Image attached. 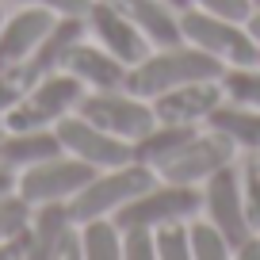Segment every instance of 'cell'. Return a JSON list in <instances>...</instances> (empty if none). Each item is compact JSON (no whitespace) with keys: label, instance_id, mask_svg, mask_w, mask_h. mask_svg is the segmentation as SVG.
Instances as JSON below:
<instances>
[{"label":"cell","instance_id":"83f0119b","mask_svg":"<svg viewBox=\"0 0 260 260\" xmlns=\"http://www.w3.org/2000/svg\"><path fill=\"white\" fill-rule=\"evenodd\" d=\"M122 260H157V245L149 230H126L122 234Z\"/></svg>","mask_w":260,"mask_h":260},{"label":"cell","instance_id":"74e56055","mask_svg":"<svg viewBox=\"0 0 260 260\" xmlns=\"http://www.w3.org/2000/svg\"><path fill=\"white\" fill-rule=\"evenodd\" d=\"M4 16H8V12H4V8H0V23H4Z\"/></svg>","mask_w":260,"mask_h":260},{"label":"cell","instance_id":"d4e9b609","mask_svg":"<svg viewBox=\"0 0 260 260\" xmlns=\"http://www.w3.org/2000/svg\"><path fill=\"white\" fill-rule=\"evenodd\" d=\"M157 260H191V222H169L153 230Z\"/></svg>","mask_w":260,"mask_h":260},{"label":"cell","instance_id":"9c48e42d","mask_svg":"<svg viewBox=\"0 0 260 260\" xmlns=\"http://www.w3.org/2000/svg\"><path fill=\"white\" fill-rule=\"evenodd\" d=\"M84 27H88V39L100 42L107 54H115L122 65H138L153 50L119 0H92V8L84 12Z\"/></svg>","mask_w":260,"mask_h":260},{"label":"cell","instance_id":"d6986e66","mask_svg":"<svg viewBox=\"0 0 260 260\" xmlns=\"http://www.w3.org/2000/svg\"><path fill=\"white\" fill-rule=\"evenodd\" d=\"M88 35V27H84V16H54V23H50V31L42 35L39 50L31 54V65L35 73L46 77V73H57L65 61V54L77 46V42Z\"/></svg>","mask_w":260,"mask_h":260},{"label":"cell","instance_id":"d590c367","mask_svg":"<svg viewBox=\"0 0 260 260\" xmlns=\"http://www.w3.org/2000/svg\"><path fill=\"white\" fill-rule=\"evenodd\" d=\"M165 4H172L176 12H184V8H191V0H165Z\"/></svg>","mask_w":260,"mask_h":260},{"label":"cell","instance_id":"836d02e7","mask_svg":"<svg viewBox=\"0 0 260 260\" xmlns=\"http://www.w3.org/2000/svg\"><path fill=\"white\" fill-rule=\"evenodd\" d=\"M16 180H19V172H12L8 165H0V199L16 191Z\"/></svg>","mask_w":260,"mask_h":260},{"label":"cell","instance_id":"e0dca14e","mask_svg":"<svg viewBox=\"0 0 260 260\" xmlns=\"http://www.w3.org/2000/svg\"><path fill=\"white\" fill-rule=\"evenodd\" d=\"M203 126H180V122H157L153 130H146L142 138L130 142V161L146 165V169L161 172L165 165L172 161V157L180 153V149L187 146V142L195 138Z\"/></svg>","mask_w":260,"mask_h":260},{"label":"cell","instance_id":"d6a6232c","mask_svg":"<svg viewBox=\"0 0 260 260\" xmlns=\"http://www.w3.org/2000/svg\"><path fill=\"white\" fill-rule=\"evenodd\" d=\"M0 260H23V234L0 245Z\"/></svg>","mask_w":260,"mask_h":260},{"label":"cell","instance_id":"4fadbf2b","mask_svg":"<svg viewBox=\"0 0 260 260\" xmlns=\"http://www.w3.org/2000/svg\"><path fill=\"white\" fill-rule=\"evenodd\" d=\"M65 73H73L77 81L84 84L88 92H111V88H126V73L130 65H122L115 54H107L100 42H92L88 35H84L81 42H77L69 54H65L61 61Z\"/></svg>","mask_w":260,"mask_h":260},{"label":"cell","instance_id":"e575fe53","mask_svg":"<svg viewBox=\"0 0 260 260\" xmlns=\"http://www.w3.org/2000/svg\"><path fill=\"white\" fill-rule=\"evenodd\" d=\"M245 27H249V35L256 39V46H260V8H252V16L245 19Z\"/></svg>","mask_w":260,"mask_h":260},{"label":"cell","instance_id":"ab89813d","mask_svg":"<svg viewBox=\"0 0 260 260\" xmlns=\"http://www.w3.org/2000/svg\"><path fill=\"white\" fill-rule=\"evenodd\" d=\"M256 65H260V61H256Z\"/></svg>","mask_w":260,"mask_h":260},{"label":"cell","instance_id":"603a6c76","mask_svg":"<svg viewBox=\"0 0 260 260\" xmlns=\"http://www.w3.org/2000/svg\"><path fill=\"white\" fill-rule=\"evenodd\" d=\"M35 81H39V73H35L31 61H23V65H4V69H0V119H4V115H8L12 107H16L19 100L35 88Z\"/></svg>","mask_w":260,"mask_h":260},{"label":"cell","instance_id":"5bb4252c","mask_svg":"<svg viewBox=\"0 0 260 260\" xmlns=\"http://www.w3.org/2000/svg\"><path fill=\"white\" fill-rule=\"evenodd\" d=\"M50 23H54V12L39 8V4H23L19 12L4 16V23H0V69L31 61V54L39 50Z\"/></svg>","mask_w":260,"mask_h":260},{"label":"cell","instance_id":"4dcf8cb0","mask_svg":"<svg viewBox=\"0 0 260 260\" xmlns=\"http://www.w3.org/2000/svg\"><path fill=\"white\" fill-rule=\"evenodd\" d=\"M54 260H84V245H81V226H73L65 234L61 249L54 252Z\"/></svg>","mask_w":260,"mask_h":260},{"label":"cell","instance_id":"8992f818","mask_svg":"<svg viewBox=\"0 0 260 260\" xmlns=\"http://www.w3.org/2000/svg\"><path fill=\"white\" fill-rule=\"evenodd\" d=\"M77 115H84L88 122H96L100 130L115 134L122 142L142 138L146 130L157 126L153 104L142 96H134L130 88H111V92H84V100L77 104Z\"/></svg>","mask_w":260,"mask_h":260},{"label":"cell","instance_id":"f546056e","mask_svg":"<svg viewBox=\"0 0 260 260\" xmlns=\"http://www.w3.org/2000/svg\"><path fill=\"white\" fill-rule=\"evenodd\" d=\"M23 4H39L54 16H84L92 8V0H23Z\"/></svg>","mask_w":260,"mask_h":260},{"label":"cell","instance_id":"4316f807","mask_svg":"<svg viewBox=\"0 0 260 260\" xmlns=\"http://www.w3.org/2000/svg\"><path fill=\"white\" fill-rule=\"evenodd\" d=\"M241 191H245V211H249L252 234H260V153H249V161L241 165Z\"/></svg>","mask_w":260,"mask_h":260},{"label":"cell","instance_id":"3957f363","mask_svg":"<svg viewBox=\"0 0 260 260\" xmlns=\"http://www.w3.org/2000/svg\"><path fill=\"white\" fill-rule=\"evenodd\" d=\"M157 184V172L146 169L138 161H126V165H115V169H100L81 191L69 199V211H73L77 226L92 218H111L119 207H126L134 195H142L146 187Z\"/></svg>","mask_w":260,"mask_h":260},{"label":"cell","instance_id":"ac0fdd59","mask_svg":"<svg viewBox=\"0 0 260 260\" xmlns=\"http://www.w3.org/2000/svg\"><path fill=\"white\" fill-rule=\"evenodd\" d=\"M61 153V142H57L54 126L46 130H4L0 138V165H8L12 172H23L31 165L46 161V157Z\"/></svg>","mask_w":260,"mask_h":260},{"label":"cell","instance_id":"8d00e7d4","mask_svg":"<svg viewBox=\"0 0 260 260\" xmlns=\"http://www.w3.org/2000/svg\"><path fill=\"white\" fill-rule=\"evenodd\" d=\"M0 138H4V119H0Z\"/></svg>","mask_w":260,"mask_h":260},{"label":"cell","instance_id":"f35d334b","mask_svg":"<svg viewBox=\"0 0 260 260\" xmlns=\"http://www.w3.org/2000/svg\"><path fill=\"white\" fill-rule=\"evenodd\" d=\"M252 8H260V0H252Z\"/></svg>","mask_w":260,"mask_h":260},{"label":"cell","instance_id":"484cf974","mask_svg":"<svg viewBox=\"0 0 260 260\" xmlns=\"http://www.w3.org/2000/svg\"><path fill=\"white\" fill-rule=\"evenodd\" d=\"M31 211H35V207L27 203L19 191H12V195H4V199H0V245L23 234L27 222H31Z\"/></svg>","mask_w":260,"mask_h":260},{"label":"cell","instance_id":"ba28073f","mask_svg":"<svg viewBox=\"0 0 260 260\" xmlns=\"http://www.w3.org/2000/svg\"><path fill=\"white\" fill-rule=\"evenodd\" d=\"M203 214H207V222H211V226L234 245V249L252 237L237 165H222V169L203 184Z\"/></svg>","mask_w":260,"mask_h":260},{"label":"cell","instance_id":"9a60e30c","mask_svg":"<svg viewBox=\"0 0 260 260\" xmlns=\"http://www.w3.org/2000/svg\"><path fill=\"white\" fill-rule=\"evenodd\" d=\"M77 226L69 203H42L31 211V222L23 230V260H54L65 234Z\"/></svg>","mask_w":260,"mask_h":260},{"label":"cell","instance_id":"277c9868","mask_svg":"<svg viewBox=\"0 0 260 260\" xmlns=\"http://www.w3.org/2000/svg\"><path fill=\"white\" fill-rule=\"evenodd\" d=\"M84 84L77 81L73 73H46L35 81V88L4 115V130H46V126H57L65 115H73L77 104L84 100Z\"/></svg>","mask_w":260,"mask_h":260},{"label":"cell","instance_id":"52a82bcc","mask_svg":"<svg viewBox=\"0 0 260 260\" xmlns=\"http://www.w3.org/2000/svg\"><path fill=\"white\" fill-rule=\"evenodd\" d=\"M96 172H100V169L77 161V157H69V153L61 149L57 157H46V161H39V165H31V169L19 172L16 191L23 195L31 207H42V203H69V199H73V195L81 191V187L88 184Z\"/></svg>","mask_w":260,"mask_h":260},{"label":"cell","instance_id":"7c38bea8","mask_svg":"<svg viewBox=\"0 0 260 260\" xmlns=\"http://www.w3.org/2000/svg\"><path fill=\"white\" fill-rule=\"evenodd\" d=\"M226 100L222 92V81H191V84H180V88H169L161 96H153V115L157 122H180V126H203L207 115Z\"/></svg>","mask_w":260,"mask_h":260},{"label":"cell","instance_id":"5b68a950","mask_svg":"<svg viewBox=\"0 0 260 260\" xmlns=\"http://www.w3.org/2000/svg\"><path fill=\"white\" fill-rule=\"evenodd\" d=\"M180 27H184V42L218 57L222 65H256L260 61V46L241 19H226V16H214V12H203V8H184L180 12Z\"/></svg>","mask_w":260,"mask_h":260},{"label":"cell","instance_id":"7a4b0ae2","mask_svg":"<svg viewBox=\"0 0 260 260\" xmlns=\"http://www.w3.org/2000/svg\"><path fill=\"white\" fill-rule=\"evenodd\" d=\"M203 211V187L191 184H172V180L157 176L153 187H146L142 195H134L126 207L111 214V222L126 234V230H161L169 222H191Z\"/></svg>","mask_w":260,"mask_h":260},{"label":"cell","instance_id":"2e32d148","mask_svg":"<svg viewBox=\"0 0 260 260\" xmlns=\"http://www.w3.org/2000/svg\"><path fill=\"white\" fill-rule=\"evenodd\" d=\"M122 12L134 19L149 46H180L184 42V27H180V12L165 0H119Z\"/></svg>","mask_w":260,"mask_h":260},{"label":"cell","instance_id":"f1b7e54d","mask_svg":"<svg viewBox=\"0 0 260 260\" xmlns=\"http://www.w3.org/2000/svg\"><path fill=\"white\" fill-rule=\"evenodd\" d=\"M191 8H203L214 12V16H226V19H249L252 16V0H191Z\"/></svg>","mask_w":260,"mask_h":260},{"label":"cell","instance_id":"44dd1931","mask_svg":"<svg viewBox=\"0 0 260 260\" xmlns=\"http://www.w3.org/2000/svg\"><path fill=\"white\" fill-rule=\"evenodd\" d=\"M81 245L84 260H122V230L111 218L81 222Z\"/></svg>","mask_w":260,"mask_h":260},{"label":"cell","instance_id":"30bf717a","mask_svg":"<svg viewBox=\"0 0 260 260\" xmlns=\"http://www.w3.org/2000/svg\"><path fill=\"white\" fill-rule=\"evenodd\" d=\"M234 157H237V146H234V142H230L226 134H218V130H207V126H203L176 157H172L169 165H165L161 172H157V176H161V180H172V184L203 187L207 180L222 169V165H234Z\"/></svg>","mask_w":260,"mask_h":260},{"label":"cell","instance_id":"cb8c5ba5","mask_svg":"<svg viewBox=\"0 0 260 260\" xmlns=\"http://www.w3.org/2000/svg\"><path fill=\"white\" fill-rule=\"evenodd\" d=\"M191 260H234V245L211 222L191 218Z\"/></svg>","mask_w":260,"mask_h":260},{"label":"cell","instance_id":"1f68e13d","mask_svg":"<svg viewBox=\"0 0 260 260\" xmlns=\"http://www.w3.org/2000/svg\"><path fill=\"white\" fill-rule=\"evenodd\" d=\"M234 260H260V234H252L249 241H241L234 249Z\"/></svg>","mask_w":260,"mask_h":260},{"label":"cell","instance_id":"6da1fadb","mask_svg":"<svg viewBox=\"0 0 260 260\" xmlns=\"http://www.w3.org/2000/svg\"><path fill=\"white\" fill-rule=\"evenodd\" d=\"M226 65L218 57L203 54L199 46L191 42H180V46H157L142 57L138 65H130L126 73V88L142 100H153L169 88H180V84H191V81H214L222 77Z\"/></svg>","mask_w":260,"mask_h":260},{"label":"cell","instance_id":"8fae6325","mask_svg":"<svg viewBox=\"0 0 260 260\" xmlns=\"http://www.w3.org/2000/svg\"><path fill=\"white\" fill-rule=\"evenodd\" d=\"M54 134H57V142H61L65 153L77 157V161H84V165H92V169H115V165L130 161V142L100 130L96 122H88L77 111L65 115V119L54 126Z\"/></svg>","mask_w":260,"mask_h":260},{"label":"cell","instance_id":"7402d4cb","mask_svg":"<svg viewBox=\"0 0 260 260\" xmlns=\"http://www.w3.org/2000/svg\"><path fill=\"white\" fill-rule=\"evenodd\" d=\"M218 81H222L226 100L260 111V65H226Z\"/></svg>","mask_w":260,"mask_h":260},{"label":"cell","instance_id":"ffe728a7","mask_svg":"<svg viewBox=\"0 0 260 260\" xmlns=\"http://www.w3.org/2000/svg\"><path fill=\"white\" fill-rule=\"evenodd\" d=\"M207 130H218L234 142L237 149L245 153H260V111L256 107H245V104H234V100H222L203 122Z\"/></svg>","mask_w":260,"mask_h":260}]
</instances>
